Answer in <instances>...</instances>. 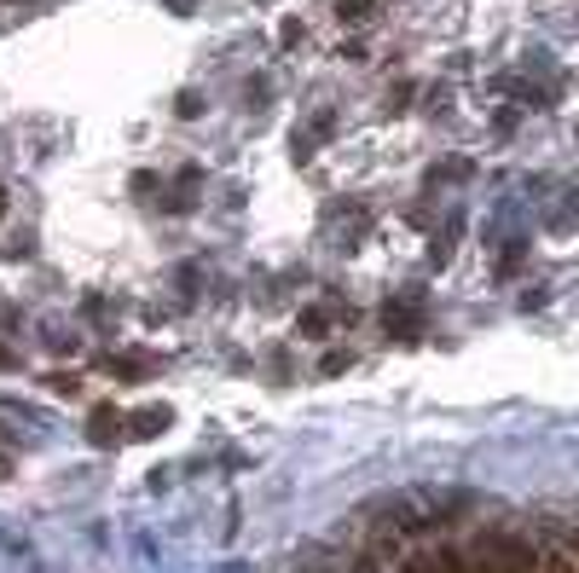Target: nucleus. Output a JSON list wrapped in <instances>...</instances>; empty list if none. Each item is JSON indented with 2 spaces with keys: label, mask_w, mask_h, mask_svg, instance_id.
Wrapping results in <instances>:
<instances>
[{
  "label": "nucleus",
  "mask_w": 579,
  "mask_h": 573,
  "mask_svg": "<svg viewBox=\"0 0 579 573\" xmlns=\"http://www.w3.org/2000/svg\"><path fill=\"white\" fill-rule=\"evenodd\" d=\"M12 365H18V354H12V347H0V371H12Z\"/></svg>",
  "instance_id": "12"
},
{
  "label": "nucleus",
  "mask_w": 579,
  "mask_h": 573,
  "mask_svg": "<svg viewBox=\"0 0 579 573\" xmlns=\"http://www.w3.org/2000/svg\"><path fill=\"white\" fill-rule=\"evenodd\" d=\"M337 18H342V24H365V18H371V7H365V0H342V7H337Z\"/></svg>",
  "instance_id": "6"
},
{
  "label": "nucleus",
  "mask_w": 579,
  "mask_h": 573,
  "mask_svg": "<svg viewBox=\"0 0 579 573\" xmlns=\"http://www.w3.org/2000/svg\"><path fill=\"white\" fill-rule=\"evenodd\" d=\"M348 365H354L348 354H325V365H319V371H325V377H337V371H348Z\"/></svg>",
  "instance_id": "10"
},
{
  "label": "nucleus",
  "mask_w": 579,
  "mask_h": 573,
  "mask_svg": "<svg viewBox=\"0 0 579 573\" xmlns=\"http://www.w3.org/2000/svg\"><path fill=\"white\" fill-rule=\"evenodd\" d=\"M174 111H180V116H203V93H192V88H185Z\"/></svg>",
  "instance_id": "8"
},
{
  "label": "nucleus",
  "mask_w": 579,
  "mask_h": 573,
  "mask_svg": "<svg viewBox=\"0 0 579 573\" xmlns=\"http://www.w3.org/2000/svg\"><path fill=\"white\" fill-rule=\"evenodd\" d=\"M111 371H122V377H139V371H151L145 359H111Z\"/></svg>",
  "instance_id": "9"
},
{
  "label": "nucleus",
  "mask_w": 579,
  "mask_h": 573,
  "mask_svg": "<svg viewBox=\"0 0 579 573\" xmlns=\"http://www.w3.org/2000/svg\"><path fill=\"white\" fill-rule=\"evenodd\" d=\"M545 573H579V562L563 557V550H550V557H545Z\"/></svg>",
  "instance_id": "7"
},
{
  "label": "nucleus",
  "mask_w": 579,
  "mask_h": 573,
  "mask_svg": "<svg viewBox=\"0 0 579 573\" xmlns=\"http://www.w3.org/2000/svg\"><path fill=\"white\" fill-rule=\"evenodd\" d=\"M464 562H469V573H545L540 550H533L522 534H504V527H499V534L475 539Z\"/></svg>",
  "instance_id": "1"
},
{
  "label": "nucleus",
  "mask_w": 579,
  "mask_h": 573,
  "mask_svg": "<svg viewBox=\"0 0 579 573\" xmlns=\"http://www.w3.org/2000/svg\"><path fill=\"white\" fill-rule=\"evenodd\" d=\"M0 209H7V186H0Z\"/></svg>",
  "instance_id": "14"
},
{
  "label": "nucleus",
  "mask_w": 579,
  "mask_h": 573,
  "mask_svg": "<svg viewBox=\"0 0 579 573\" xmlns=\"http://www.w3.org/2000/svg\"><path fill=\"white\" fill-rule=\"evenodd\" d=\"M174 12H180V18H185V12H192V0H174Z\"/></svg>",
  "instance_id": "13"
},
{
  "label": "nucleus",
  "mask_w": 579,
  "mask_h": 573,
  "mask_svg": "<svg viewBox=\"0 0 579 573\" xmlns=\"http://www.w3.org/2000/svg\"><path fill=\"white\" fill-rule=\"evenodd\" d=\"M47 388H53V394H81V377H76V371H53Z\"/></svg>",
  "instance_id": "4"
},
{
  "label": "nucleus",
  "mask_w": 579,
  "mask_h": 573,
  "mask_svg": "<svg viewBox=\"0 0 579 573\" xmlns=\"http://www.w3.org/2000/svg\"><path fill=\"white\" fill-rule=\"evenodd\" d=\"M128 423H134V435H157V428H169V412H157V405H145V412H134Z\"/></svg>",
  "instance_id": "3"
},
{
  "label": "nucleus",
  "mask_w": 579,
  "mask_h": 573,
  "mask_svg": "<svg viewBox=\"0 0 579 573\" xmlns=\"http://www.w3.org/2000/svg\"><path fill=\"white\" fill-rule=\"evenodd\" d=\"M325 307H307V313H302V336H325Z\"/></svg>",
  "instance_id": "5"
},
{
  "label": "nucleus",
  "mask_w": 579,
  "mask_h": 573,
  "mask_svg": "<svg viewBox=\"0 0 579 573\" xmlns=\"http://www.w3.org/2000/svg\"><path fill=\"white\" fill-rule=\"evenodd\" d=\"M122 423H128V417H122L116 405H93V417H88V440H93V446H116V440H122Z\"/></svg>",
  "instance_id": "2"
},
{
  "label": "nucleus",
  "mask_w": 579,
  "mask_h": 573,
  "mask_svg": "<svg viewBox=\"0 0 579 573\" xmlns=\"http://www.w3.org/2000/svg\"><path fill=\"white\" fill-rule=\"evenodd\" d=\"M279 41H284V47H296V41H302V24H296V18H284V30H279Z\"/></svg>",
  "instance_id": "11"
}]
</instances>
